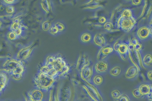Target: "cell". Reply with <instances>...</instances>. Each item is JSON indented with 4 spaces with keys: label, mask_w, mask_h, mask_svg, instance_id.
I'll list each match as a JSON object with an SVG mask.
<instances>
[{
    "label": "cell",
    "mask_w": 152,
    "mask_h": 101,
    "mask_svg": "<svg viewBox=\"0 0 152 101\" xmlns=\"http://www.w3.org/2000/svg\"><path fill=\"white\" fill-rule=\"evenodd\" d=\"M44 62L57 72L59 79L67 78L71 73V67L61 56L58 55L48 56Z\"/></svg>",
    "instance_id": "6da1fadb"
},
{
    "label": "cell",
    "mask_w": 152,
    "mask_h": 101,
    "mask_svg": "<svg viewBox=\"0 0 152 101\" xmlns=\"http://www.w3.org/2000/svg\"><path fill=\"white\" fill-rule=\"evenodd\" d=\"M34 87L44 93L48 92L56 85L58 81L54 79L39 70L33 79Z\"/></svg>",
    "instance_id": "7a4b0ae2"
},
{
    "label": "cell",
    "mask_w": 152,
    "mask_h": 101,
    "mask_svg": "<svg viewBox=\"0 0 152 101\" xmlns=\"http://www.w3.org/2000/svg\"><path fill=\"white\" fill-rule=\"evenodd\" d=\"M3 70L14 80L19 81L23 77L26 69L21 62L12 60L4 64Z\"/></svg>",
    "instance_id": "3957f363"
},
{
    "label": "cell",
    "mask_w": 152,
    "mask_h": 101,
    "mask_svg": "<svg viewBox=\"0 0 152 101\" xmlns=\"http://www.w3.org/2000/svg\"><path fill=\"white\" fill-rule=\"evenodd\" d=\"M85 94L92 101H104L98 87L90 83H85L80 86Z\"/></svg>",
    "instance_id": "277c9868"
},
{
    "label": "cell",
    "mask_w": 152,
    "mask_h": 101,
    "mask_svg": "<svg viewBox=\"0 0 152 101\" xmlns=\"http://www.w3.org/2000/svg\"><path fill=\"white\" fill-rule=\"evenodd\" d=\"M136 23V20L133 17L130 18H126L120 16L117 20L116 25L118 28L128 32L132 29Z\"/></svg>",
    "instance_id": "5b68a950"
},
{
    "label": "cell",
    "mask_w": 152,
    "mask_h": 101,
    "mask_svg": "<svg viewBox=\"0 0 152 101\" xmlns=\"http://www.w3.org/2000/svg\"><path fill=\"white\" fill-rule=\"evenodd\" d=\"M77 73L84 83H91L92 78L94 73L93 65L92 62L83 68Z\"/></svg>",
    "instance_id": "8992f818"
},
{
    "label": "cell",
    "mask_w": 152,
    "mask_h": 101,
    "mask_svg": "<svg viewBox=\"0 0 152 101\" xmlns=\"http://www.w3.org/2000/svg\"><path fill=\"white\" fill-rule=\"evenodd\" d=\"M110 67L107 59L97 61L93 65L94 73L104 75L108 73Z\"/></svg>",
    "instance_id": "52a82bcc"
},
{
    "label": "cell",
    "mask_w": 152,
    "mask_h": 101,
    "mask_svg": "<svg viewBox=\"0 0 152 101\" xmlns=\"http://www.w3.org/2000/svg\"><path fill=\"white\" fill-rule=\"evenodd\" d=\"M114 51L113 47L106 45L101 48L96 56L97 61L107 59V58Z\"/></svg>",
    "instance_id": "ba28073f"
},
{
    "label": "cell",
    "mask_w": 152,
    "mask_h": 101,
    "mask_svg": "<svg viewBox=\"0 0 152 101\" xmlns=\"http://www.w3.org/2000/svg\"><path fill=\"white\" fill-rule=\"evenodd\" d=\"M43 92L35 88L28 92L26 95L30 99L35 101H46L44 97Z\"/></svg>",
    "instance_id": "9c48e42d"
},
{
    "label": "cell",
    "mask_w": 152,
    "mask_h": 101,
    "mask_svg": "<svg viewBox=\"0 0 152 101\" xmlns=\"http://www.w3.org/2000/svg\"><path fill=\"white\" fill-rule=\"evenodd\" d=\"M139 71L138 69L132 65L129 67L125 70L124 72V76L128 80H134L138 76Z\"/></svg>",
    "instance_id": "30bf717a"
},
{
    "label": "cell",
    "mask_w": 152,
    "mask_h": 101,
    "mask_svg": "<svg viewBox=\"0 0 152 101\" xmlns=\"http://www.w3.org/2000/svg\"><path fill=\"white\" fill-rule=\"evenodd\" d=\"M91 62L87 55L85 54L80 55L78 58L76 65V69L77 72H79Z\"/></svg>",
    "instance_id": "8fae6325"
},
{
    "label": "cell",
    "mask_w": 152,
    "mask_h": 101,
    "mask_svg": "<svg viewBox=\"0 0 152 101\" xmlns=\"http://www.w3.org/2000/svg\"><path fill=\"white\" fill-rule=\"evenodd\" d=\"M123 72V68L121 65H115L110 67L108 73L113 78H118L121 76Z\"/></svg>",
    "instance_id": "7c38bea8"
},
{
    "label": "cell",
    "mask_w": 152,
    "mask_h": 101,
    "mask_svg": "<svg viewBox=\"0 0 152 101\" xmlns=\"http://www.w3.org/2000/svg\"><path fill=\"white\" fill-rule=\"evenodd\" d=\"M137 34L138 38L140 40H144L146 39L151 36L149 33V27L146 26L141 27L138 29Z\"/></svg>",
    "instance_id": "4fadbf2b"
},
{
    "label": "cell",
    "mask_w": 152,
    "mask_h": 101,
    "mask_svg": "<svg viewBox=\"0 0 152 101\" xmlns=\"http://www.w3.org/2000/svg\"><path fill=\"white\" fill-rule=\"evenodd\" d=\"M122 59L126 60L128 57V44L121 42L116 52Z\"/></svg>",
    "instance_id": "5bb4252c"
},
{
    "label": "cell",
    "mask_w": 152,
    "mask_h": 101,
    "mask_svg": "<svg viewBox=\"0 0 152 101\" xmlns=\"http://www.w3.org/2000/svg\"><path fill=\"white\" fill-rule=\"evenodd\" d=\"M9 78V75L3 70L0 71V96L7 85Z\"/></svg>",
    "instance_id": "9a60e30c"
},
{
    "label": "cell",
    "mask_w": 152,
    "mask_h": 101,
    "mask_svg": "<svg viewBox=\"0 0 152 101\" xmlns=\"http://www.w3.org/2000/svg\"><path fill=\"white\" fill-rule=\"evenodd\" d=\"M142 97H146L152 93V85L148 83L141 84L138 87Z\"/></svg>",
    "instance_id": "2e32d148"
},
{
    "label": "cell",
    "mask_w": 152,
    "mask_h": 101,
    "mask_svg": "<svg viewBox=\"0 0 152 101\" xmlns=\"http://www.w3.org/2000/svg\"><path fill=\"white\" fill-rule=\"evenodd\" d=\"M104 75L94 73L90 83L98 87L102 85L104 82Z\"/></svg>",
    "instance_id": "e0dca14e"
},
{
    "label": "cell",
    "mask_w": 152,
    "mask_h": 101,
    "mask_svg": "<svg viewBox=\"0 0 152 101\" xmlns=\"http://www.w3.org/2000/svg\"><path fill=\"white\" fill-rule=\"evenodd\" d=\"M93 41L96 46L101 48L106 45L105 39L104 36L100 33H97L94 35Z\"/></svg>",
    "instance_id": "ac0fdd59"
},
{
    "label": "cell",
    "mask_w": 152,
    "mask_h": 101,
    "mask_svg": "<svg viewBox=\"0 0 152 101\" xmlns=\"http://www.w3.org/2000/svg\"><path fill=\"white\" fill-rule=\"evenodd\" d=\"M33 48L32 47H26L20 52L19 57L20 59L25 60L28 58L31 55Z\"/></svg>",
    "instance_id": "d6986e66"
},
{
    "label": "cell",
    "mask_w": 152,
    "mask_h": 101,
    "mask_svg": "<svg viewBox=\"0 0 152 101\" xmlns=\"http://www.w3.org/2000/svg\"><path fill=\"white\" fill-rule=\"evenodd\" d=\"M142 62L143 65L145 68V67H150L152 63L151 54L150 53L145 54L142 58Z\"/></svg>",
    "instance_id": "ffe728a7"
},
{
    "label": "cell",
    "mask_w": 152,
    "mask_h": 101,
    "mask_svg": "<svg viewBox=\"0 0 152 101\" xmlns=\"http://www.w3.org/2000/svg\"><path fill=\"white\" fill-rule=\"evenodd\" d=\"M74 101H92L84 93L81 89H78Z\"/></svg>",
    "instance_id": "44dd1931"
},
{
    "label": "cell",
    "mask_w": 152,
    "mask_h": 101,
    "mask_svg": "<svg viewBox=\"0 0 152 101\" xmlns=\"http://www.w3.org/2000/svg\"><path fill=\"white\" fill-rule=\"evenodd\" d=\"M92 37L91 33L89 32H86L82 34L80 37V39L83 42L88 43L91 41Z\"/></svg>",
    "instance_id": "7402d4cb"
},
{
    "label": "cell",
    "mask_w": 152,
    "mask_h": 101,
    "mask_svg": "<svg viewBox=\"0 0 152 101\" xmlns=\"http://www.w3.org/2000/svg\"><path fill=\"white\" fill-rule=\"evenodd\" d=\"M120 16L126 18H130L133 17L131 10L128 8L125 9L122 11Z\"/></svg>",
    "instance_id": "603a6c76"
},
{
    "label": "cell",
    "mask_w": 152,
    "mask_h": 101,
    "mask_svg": "<svg viewBox=\"0 0 152 101\" xmlns=\"http://www.w3.org/2000/svg\"><path fill=\"white\" fill-rule=\"evenodd\" d=\"M114 100L115 101H131L129 96L125 93H122L118 97Z\"/></svg>",
    "instance_id": "cb8c5ba5"
},
{
    "label": "cell",
    "mask_w": 152,
    "mask_h": 101,
    "mask_svg": "<svg viewBox=\"0 0 152 101\" xmlns=\"http://www.w3.org/2000/svg\"><path fill=\"white\" fill-rule=\"evenodd\" d=\"M41 5L42 9L45 11L47 12H49L50 9V6L48 1H43L41 3Z\"/></svg>",
    "instance_id": "d4e9b609"
},
{
    "label": "cell",
    "mask_w": 152,
    "mask_h": 101,
    "mask_svg": "<svg viewBox=\"0 0 152 101\" xmlns=\"http://www.w3.org/2000/svg\"><path fill=\"white\" fill-rule=\"evenodd\" d=\"M104 28L106 30L111 32L115 30L114 29L113 25L112 23L110 22H105L104 25Z\"/></svg>",
    "instance_id": "484cf974"
},
{
    "label": "cell",
    "mask_w": 152,
    "mask_h": 101,
    "mask_svg": "<svg viewBox=\"0 0 152 101\" xmlns=\"http://www.w3.org/2000/svg\"><path fill=\"white\" fill-rule=\"evenodd\" d=\"M121 94V92L117 89L113 90L111 93V97L114 100L118 97Z\"/></svg>",
    "instance_id": "4316f807"
},
{
    "label": "cell",
    "mask_w": 152,
    "mask_h": 101,
    "mask_svg": "<svg viewBox=\"0 0 152 101\" xmlns=\"http://www.w3.org/2000/svg\"><path fill=\"white\" fill-rule=\"evenodd\" d=\"M133 96L135 98L137 99L140 98L142 96L141 94L138 87L134 89L132 92Z\"/></svg>",
    "instance_id": "83f0119b"
},
{
    "label": "cell",
    "mask_w": 152,
    "mask_h": 101,
    "mask_svg": "<svg viewBox=\"0 0 152 101\" xmlns=\"http://www.w3.org/2000/svg\"><path fill=\"white\" fill-rule=\"evenodd\" d=\"M51 24L50 22L47 20L44 21L42 25V28L44 31L48 30L51 27Z\"/></svg>",
    "instance_id": "f1b7e54d"
},
{
    "label": "cell",
    "mask_w": 152,
    "mask_h": 101,
    "mask_svg": "<svg viewBox=\"0 0 152 101\" xmlns=\"http://www.w3.org/2000/svg\"><path fill=\"white\" fill-rule=\"evenodd\" d=\"M55 26L57 28L58 31H62L65 29L64 25L62 23L59 22L56 23Z\"/></svg>",
    "instance_id": "f546056e"
},
{
    "label": "cell",
    "mask_w": 152,
    "mask_h": 101,
    "mask_svg": "<svg viewBox=\"0 0 152 101\" xmlns=\"http://www.w3.org/2000/svg\"><path fill=\"white\" fill-rule=\"evenodd\" d=\"M49 33L51 34L54 35L56 34L58 32V31L54 25L51 26L49 30Z\"/></svg>",
    "instance_id": "4dcf8cb0"
},
{
    "label": "cell",
    "mask_w": 152,
    "mask_h": 101,
    "mask_svg": "<svg viewBox=\"0 0 152 101\" xmlns=\"http://www.w3.org/2000/svg\"><path fill=\"white\" fill-rule=\"evenodd\" d=\"M102 7V5L101 4H98L96 5L92 6H87L85 7L84 8L86 9H99Z\"/></svg>",
    "instance_id": "1f68e13d"
},
{
    "label": "cell",
    "mask_w": 152,
    "mask_h": 101,
    "mask_svg": "<svg viewBox=\"0 0 152 101\" xmlns=\"http://www.w3.org/2000/svg\"><path fill=\"white\" fill-rule=\"evenodd\" d=\"M143 7L142 9V12L140 15V16L139 17V18H141L144 15L145 9L147 6V2L146 0L145 1Z\"/></svg>",
    "instance_id": "d6a6232c"
},
{
    "label": "cell",
    "mask_w": 152,
    "mask_h": 101,
    "mask_svg": "<svg viewBox=\"0 0 152 101\" xmlns=\"http://www.w3.org/2000/svg\"><path fill=\"white\" fill-rule=\"evenodd\" d=\"M134 46L140 42L138 39L135 37L132 38L130 41H129Z\"/></svg>",
    "instance_id": "836d02e7"
},
{
    "label": "cell",
    "mask_w": 152,
    "mask_h": 101,
    "mask_svg": "<svg viewBox=\"0 0 152 101\" xmlns=\"http://www.w3.org/2000/svg\"><path fill=\"white\" fill-rule=\"evenodd\" d=\"M106 21V17L103 16H100L98 20L99 22L101 24L105 23Z\"/></svg>",
    "instance_id": "e575fe53"
},
{
    "label": "cell",
    "mask_w": 152,
    "mask_h": 101,
    "mask_svg": "<svg viewBox=\"0 0 152 101\" xmlns=\"http://www.w3.org/2000/svg\"><path fill=\"white\" fill-rule=\"evenodd\" d=\"M134 46L135 50L137 51L140 52L141 50L142 47V45L140 42Z\"/></svg>",
    "instance_id": "d590c367"
},
{
    "label": "cell",
    "mask_w": 152,
    "mask_h": 101,
    "mask_svg": "<svg viewBox=\"0 0 152 101\" xmlns=\"http://www.w3.org/2000/svg\"><path fill=\"white\" fill-rule=\"evenodd\" d=\"M152 71L151 70H150L147 71L146 73L148 79L151 81H152Z\"/></svg>",
    "instance_id": "8d00e7d4"
},
{
    "label": "cell",
    "mask_w": 152,
    "mask_h": 101,
    "mask_svg": "<svg viewBox=\"0 0 152 101\" xmlns=\"http://www.w3.org/2000/svg\"><path fill=\"white\" fill-rule=\"evenodd\" d=\"M142 1L140 0H133L132 1V4L133 5L137 6L140 4Z\"/></svg>",
    "instance_id": "74e56055"
},
{
    "label": "cell",
    "mask_w": 152,
    "mask_h": 101,
    "mask_svg": "<svg viewBox=\"0 0 152 101\" xmlns=\"http://www.w3.org/2000/svg\"><path fill=\"white\" fill-rule=\"evenodd\" d=\"M7 12L8 13H12L13 11V8L11 6H9L7 8Z\"/></svg>",
    "instance_id": "f35d334b"
},
{
    "label": "cell",
    "mask_w": 152,
    "mask_h": 101,
    "mask_svg": "<svg viewBox=\"0 0 152 101\" xmlns=\"http://www.w3.org/2000/svg\"><path fill=\"white\" fill-rule=\"evenodd\" d=\"M152 10V7L151 6L150 7L149 9H148V11L147 13L146 16L147 17H148L150 15Z\"/></svg>",
    "instance_id": "ab89813d"
},
{
    "label": "cell",
    "mask_w": 152,
    "mask_h": 101,
    "mask_svg": "<svg viewBox=\"0 0 152 101\" xmlns=\"http://www.w3.org/2000/svg\"><path fill=\"white\" fill-rule=\"evenodd\" d=\"M24 101H35L33 100L28 97L26 95L24 97Z\"/></svg>",
    "instance_id": "60d3db41"
},
{
    "label": "cell",
    "mask_w": 152,
    "mask_h": 101,
    "mask_svg": "<svg viewBox=\"0 0 152 101\" xmlns=\"http://www.w3.org/2000/svg\"><path fill=\"white\" fill-rule=\"evenodd\" d=\"M6 2L7 3L9 4H12V3L14 1V0H5Z\"/></svg>",
    "instance_id": "b9f144b4"
},
{
    "label": "cell",
    "mask_w": 152,
    "mask_h": 101,
    "mask_svg": "<svg viewBox=\"0 0 152 101\" xmlns=\"http://www.w3.org/2000/svg\"><path fill=\"white\" fill-rule=\"evenodd\" d=\"M95 26L96 27H101L102 26L101 25L99 24H96L95 25Z\"/></svg>",
    "instance_id": "7bdbcfd3"
},
{
    "label": "cell",
    "mask_w": 152,
    "mask_h": 101,
    "mask_svg": "<svg viewBox=\"0 0 152 101\" xmlns=\"http://www.w3.org/2000/svg\"><path fill=\"white\" fill-rule=\"evenodd\" d=\"M0 25H1V23H0Z\"/></svg>",
    "instance_id": "ee69618b"
}]
</instances>
